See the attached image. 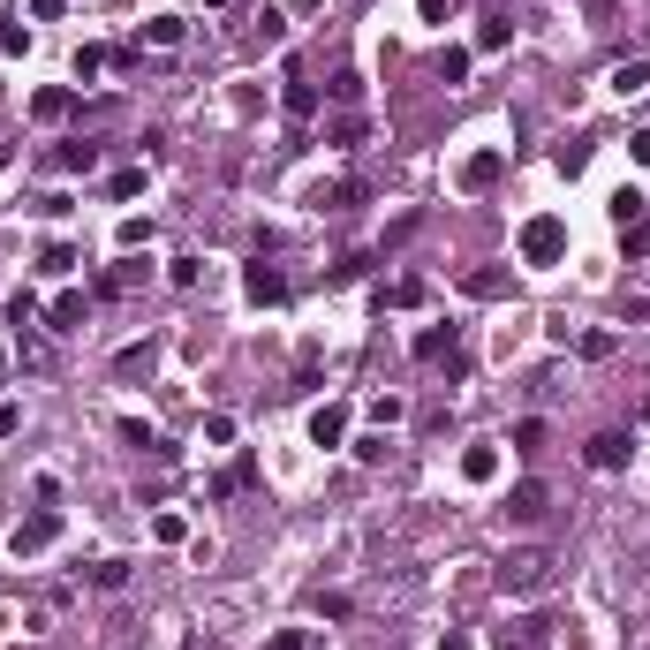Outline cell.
I'll list each match as a JSON object with an SVG mask.
<instances>
[{
    "mask_svg": "<svg viewBox=\"0 0 650 650\" xmlns=\"http://www.w3.org/2000/svg\"><path fill=\"white\" fill-rule=\"evenodd\" d=\"M613 91H620V99L650 91V61H620V69H613Z\"/></svg>",
    "mask_w": 650,
    "mask_h": 650,
    "instance_id": "2e32d148",
    "label": "cell"
},
{
    "mask_svg": "<svg viewBox=\"0 0 650 650\" xmlns=\"http://www.w3.org/2000/svg\"><path fill=\"white\" fill-rule=\"evenodd\" d=\"M582 454H590V469H598V477H613V469H628V439H620V431H598V439L582 446Z\"/></svg>",
    "mask_w": 650,
    "mask_h": 650,
    "instance_id": "8992f818",
    "label": "cell"
},
{
    "mask_svg": "<svg viewBox=\"0 0 650 650\" xmlns=\"http://www.w3.org/2000/svg\"><path fill=\"white\" fill-rule=\"evenodd\" d=\"M53 537H61V514H31V522H16V537H8V552H16V560H31V552H46Z\"/></svg>",
    "mask_w": 650,
    "mask_h": 650,
    "instance_id": "5b68a950",
    "label": "cell"
},
{
    "mask_svg": "<svg viewBox=\"0 0 650 650\" xmlns=\"http://www.w3.org/2000/svg\"><path fill=\"white\" fill-rule=\"evenodd\" d=\"M386 303H394V310H416V303H424V280H394V288H386Z\"/></svg>",
    "mask_w": 650,
    "mask_h": 650,
    "instance_id": "d4e9b609",
    "label": "cell"
},
{
    "mask_svg": "<svg viewBox=\"0 0 650 650\" xmlns=\"http://www.w3.org/2000/svg\"><path fill=\"white\" fill-rule=\"evenodd\" d=\"M242 295H250V303H280V295H288V273L265 265V257H250V265H242Z\"/></svg>",
    "mask_w": 650,
    "mask_h": 650,
    "instance_id": "277c9868",
    "label": "cell"
},
{
    "mask_svg": "<svg viewBox=\"0 0 650 650\" xmlns=\"http://www.w3.org/2000/svg\"><path fill=\"white\" fill-rule=\"evenodd\" d=\"M416 363H446V378H462L469 363H462V333L454 325H424L416 333Z\"/></svg>",
    "mask_w": 650,
    "mask_h": 650,
    "instance_id": "7a4b0ae2",
    "label": "cell"
},
{
    "mask_svg": "<svg viewBox=\"0 0 650 650\" xmlns=\"http://www.w3.org/2000/svg\"><path fill=\"white\" fill-rule=\"evenodd\" d=\"M61 8H69V0H31V16H38V23H53Z\"/></svg>",
    "mask_w": 650,
    "mask_h": 650,
    "instance_id": "836d02e7",
    "label": "cell"
},
{
    "mask_svg": "<svg viewBox=\"0 0 650 650\" xmlns=\"http://www.w3.org/2000/svg\"><path fill=\"white\" fill-rule=\"evenodd\" d=\"M144 38H152V46H182V23H174V16H152V23H144Z\"/></svg>",
    "mask_w": 650,
    "mask_h": 650,
    "instance_id": "cb8c5ba5",
    "label": "cell"
},
{
    "mask_svg": "<svg viewBox=\"0 0 650 650\" xmlns=\"http://www.w3.org/2000/svg\"><path fill=\"white\" fill-rule=\"evenodd\" d=\"M462 76H469V53L446 46V53H439V84H462Z\"/></svg>",
    "mask_w": 650,
    "mask_h": 650,
    "instance_id": "603a6c76",
    "label": "cell"
},
{
    "mask_svg": "<svg viewBox=\"0 0 650 650\" xmlns=\"http://www.w3.org/2000/svg\"><path fill=\"white\" fill-rule=\"evenodd\" d=\"M310 114H318V84L288 76V121H310Z\"/></svg>",
    "mask_w": 650,
    "mask_h": 650,
    "instance_id": "e0dca14e",
    "label": "cell"
},
{
    "mask_svg": "<svg viewBox=\"0 0 650 650\" xmlns=\"http://www.w3.org/2000/svg\"><path fill=\"white\" fill-rule=\"evenodd\" d=\"M137 280H144V265H114V273L99 280V295H129V288H137Z\"/></svg>",
    "mask_w": 650,
    "mask_h": 650,
    "instance_id": "44dd1931",
    "label": "cell"
},
{
    "mask_svg": "<svg viewBox=\"0 0 650 650\" xmlns=\"http://www.w3.org/2000/svg\"><path fill=\"white\" fill-rule=\"evenodd\" d=\"M265 650H310V635H303V628H280V635H273Z\"/></svg>",
    "mask_w": 650,
    "mask_h": 650,
    "instance_id": "4dcf8cb0",
    "label": "cell"
},
{
    "mask_svg": "<svg viewBox=\"0 0 650 650\" xmlns=\"http://www.w3.org/2000/svg\"><path fill=\"white\" fill-rule=\"evenodd\" d=\"M499 582H507L514 598H530V590H545V582H552V560H545V552H522V560L499 567Z\"/></svg>",
    "mask_w": 650,
    "mask_h": 650,
    "instance_id": "3957f363",
    "label": "cell"
},
{
    "mask_svg": "<svg viewBox=\"0 0 650 650\" xmlns=\"http://www.w3.org/2000/svg\"><path fill=\"white\" fill-rule=\"evenodd\" d=\"M522 257H530V265H560V257H567V220L537 212V220L522 227Z\"/></svg>",
    "mask_w": 650,
    "mask_h": 650,
    "instance_id": "6da1fadb",
    "label": "cell"
},
{
    "mask_svg": "<svg viewBox=\"0 0 650 650\" xmlns=\"http://www.w3.org/2000/svg\"><path fill=\"white\" fill-rule=\"evenodd\" d=\"M69 265H76V250H69V242H46V250H38V273H46V280H61Z\"/></svg>",
    "mask_w": 650,
    "mask_h": 650,
    "instance_id": "d6986e66",
    "label": "cell"
},
{
    "mask_svg": "<svg viewBox=\"0 0 650 650\" xmlns=\"http://www.w3.org/2000/svg\"><path fill=\"white\" fill-rule=\"evenodd\" d=\"M16 424H23V409H16V401H0V439H16Z\"/></svg>",
    "mask_w": 650,
    "mask_h": 650,
    "instance_id": "d6a6232c",
    "label": "cell"
},
{
    "mask_svg": "<svg viewBox=\"0 0 650 650\" xmlns=\"http://www.w3.org/2000/svg\"><path fill=\"white\" fill-rule=\"evenodd\" d=\"M643 424H650V401H643Z\"/></svg>",
    "mask_w": 650,
    "mask_h": 650,
    "instance_id": "8d00e7d4",
    "label": "cell"
},
{
    "mask_svg": "<svg viewBox=\"0 0 650 650\" xmlns=\"http://www.w3.org/2000/svg\"><path fill=\"white\" fill-rule=\"evenodd\" d=\"M575 348H582V356H590V363H605V356H613V333H582Z\"/></svg>",
    "mask_w": 650,
    "mask_h": 650,
    "instance_id": "f1b7e54d",
    "label": "cell"
},
{
    "mask_svg": "<svg viewBox=\"0 0 650 650\" xmlns=\"http://www.w3.org/2000/svg\"><path fill=\"white\" fill-rule=\"evenodd\" d=\"M91 582H99V590H121V582H129V567H121V560H99V567H91Z\"/></svg>",
    "mask_w": 650,
    "mask_h": 650,
    "instance_id": "4316f807",
    "label": "cell"
},
{
    "mask_svg": "<svg viewBox=\"0 0 650 650\" xmlns=\"http://www.w3.org/2000/svg\"><path fill=\"white\" fill-rule=\"evenodd\" d=\"M499 46H507V16H492V23L477 31V53H499Z\"/></svg>",
    "mask_w": 650,
    "mask_h": 650,
    "instance_id": "83f0119b",
    "label": "cell"
},
{
    "mask_svg": "<svg viewBox=\"0 0 650 650\" xmlns=\"http://www.w3.org/2000/svg\"><path fill=\"white\" fill-rule=\"evenodd\" d=\"M507 514H514V522H537V514H545V484H537V477H522V484L507 492Z\"/></svg>",
    "mask_w": 650,
    "mask_h": 650,
    "instance_id": "9c48e42d",
    "label": "cell"
},
{
    "mask_svg": "<svg viewBox=\"0 0 650 650\" xmlns=\"http://www.w3.org/2000/svg\"><path fill=\"white\" fill-rule=\"evenodd\" d=\"M0 53H23V23H8V16H0Z\"/></svg>",
    "mask_w": 650,
    "mask_h": 650,
    "instance_id": "1f68e13d",
    "label": "cell"
},
{
    "mask_svg": "<svg viewBox=\"0 0 650 650\" xmlns=\"http://www.w3.org/2000/svg\"><path fill=\"white\" fill-rule=\"evenodd\" d=\"M53 167H61V174H91V167H99V144H84V137L61 144V152H53Z\"/></svg>",
    "mask_w": 650,
    "mask_h": 650,
    "instance_id": "7c38bea8",
    "label": "cell"
},
{
    "mask_svg": "<svg viewBox=\"0 0 650 650\" xmlns=\"http://www.w3.org/2000/svg\"><path fill=\"white\" fill-rule=\"evenodd\" d=\"M492 650H545V620H530V628H507Z\"/></svg>",
    "mask_w": 650,
    "mask_h": 650,
    "instance_id": "ac0fdd59",
    "label": "cell"
},
{
    "mask_svg": "<svg viewBox=\"0 0 650 650\" xmlns=\"http://www.w3.org/2000/svg\"><path fill=\"white\" fill-rule=\"evenodd\" d=\"M643 220H650V197H643V189H620V197H613V227L628 235V227H643Z\"/></svg>",
    "mask_w": 650,
    "mask_h": 650,
    "instance_id": "30bf717a",
    "label": "cell"
},
{
    "mask_svg": "<svg viewBox=\"0 0 650 650\" xmlns=\"http://www.w3.org/2000/svg\"><path fill=\"white\" fill-rule=\"evenodd\" d=\"M106 61H114V53H106V46H84V53H76V76H84V84H91V76H99Z\"/></svg>",
    "mask_w": 650,
    "mask_h": 650,
    "instance_id": "484cf974",
    "label": "cell"
},
{
    "mask_svg": "<svg viewBox=\"0 0 650 650\" xmlns=\"http://www.w3.org/2000/svg\"><path fill=\"white\" fill-rule=\"evenodd\" d=\"M31 318H38V295H31V288H23V295H16V303H8V325H31Z\"/></svg>",
    "mask_w": 650,
    "mask_h": 650,
    "instance_id": "f546056e",
    "label": "cell"
},
{
    "mask_svg": "<svg viewBox=\"0 0 650 650\" xmlns=\"http://www.w3.org/2000/svg\"><path fill=\"white\" fill-rule=\"evenodd\" d=\"M439 650H469V635H439Z\"/></svg>",
    "mask_w": 650,
    "mask_h": 650,
    "instance_id": "e575fe53",
    "label": "cell"
},
{
    "mask_svg": "<svg viewBox=\"0 0 650 650\" xmlns=\"http://www.w3.org/2000/svg\"><path fill=\"white\" fill-rule=\"evenodd\" d=\"M69 106H76V91L46 84V91H38V99H31V114H38V121H69Z\"/></svg>",
    "mask_w": 650,
    "mask_h": 650,
    "instance_id": "5bb4252c",
    "label": "cell"
},
{
    "mask_svg": "<svg viewBox=\"0 0 650 650\" xmlns=\"http://www.w3.org/2000/svg\"><path fill=\"white\" fill-rule=\"evenodd\" d=\"M462 288H469V295H477V303H492V295H507V273H469V280H462Z\"/></svg>",
    "mask_w": 650,
    "mask_h": 650,
    "instance_id": "7402d4cb",
    "label": "cell"
},
{
    "mask_svg": "<svg viewBox=\"0 0 650 650\" xmlns=\"http://www.w3.org/2000/svg\"><path fill=\"white\" fill-rule=\"evenodd\" d=\"M462 477H469V484H492V477H499V446H469V454H462Z\"/></svg>",
    "mask_w": 650,
    "mask_h": 650,
    "instance_id": "4fadbf2b",
    "label": "cell"
},
{
    "mask_svg": "<svg viewBox=\"0 0 650 650\" xmlns=\"http://www.w3.org/2000/svg\"><path fill=\"white\" fill-rule=\"evenodd\" d=\"M499 174H507V152H499V144H492V152H469V167H462V189H492Z\"/></svg>",
    "mask_w": 650,
    "mask_h": 650,
    "instance_id": "52a82bcc",
    "label": "cell"
},
{
    "mask_svg": "<svg viewBox=\"0 0 650 650\" xmlns=\"http://www.w3.org/2000/svg\"><path fill=\"white\" fill-rule=\"evenodd\" d=\"M341 439H348V409H341V401H325V409L310 416V446H341Z\"/></svg>",
    "mask_w": 650,
    "mask_h": 650,
    "instance_id": "ba28073f",
    "label": "cell"
},
{
    "mask_svg": "<svg viewBox=\"0 0 650 650\" xmlns=\"http://www.w3.org/2000/svg\"><path fill=\"white\" fill-rule=\"evenodd\" d=\"M242 484H257V462H250V454H242L227 477H212V484H205V499H227V492H242Z\"/></svg>",
    "mask_w": 650,
    "mask_h": 650,
    "instance_id": "9a60e30c",
    "label": "cell"
},
{
    "mask_svg": "<svg viewBox=\"0 0 650 650\" xmlns=\"http://www.w3.org/2000/svg\"><path fill=\"white\" fill-rule=\"evenodd\" d=\"M114 371H121V378H144V371H152V341H144V348H121Z\"/></svg>",
    "mask_w": 650,
    "mask_h": 650,
    "instance_id": "ffe728a7",
    "label": "cell"
},
{
    "mask_svg": "<svg viewBox=\"0 0 650 650\" xmlns=\"http://www.w3.org/2000/svg\"><path fill=\"white\" fill-rule=\"evenodd\" d=\"M582 8H598V16H605V8H613V0H582Z\"/></svg>",
    "mask_w": 650,
    "mask_h": 650,
    "instance_id": "d590c367",
    "label": "cell"
},
{
    "mask_svg": "<svg viewBox=\"0 0 650 650\" xmlns=\"http://www.w3.org/2000/svg\"><path fill=\"white\" fill-rule=\"evenodd\" d=\"M84 310H91V303L69 288V295H53V310H46V318H53V333H76V325H84Z\"/></svg>",
    "mask_w": 650,
    "mask_h": 650,
    "instance_id": "8fae6325",
    "label": "cell"
}]
</instances>
